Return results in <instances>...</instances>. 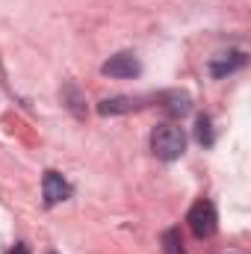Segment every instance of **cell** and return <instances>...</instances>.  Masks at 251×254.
<instances>
[{
	"label": "cell",
	"instance_id": "1",
	"mask_svg": "<svg viewBox=\"0 0 251 254\" xmlns=\"http://www.w3.org/2000/svg\"><path fill=\"white\" fill-rule=\"evenodd\" d=\"M151 151H154V157L172 163L187 151V133L178 125H157L151 133Z\"/></svg>",
	"mask_w": 251,
	"mask_h": 254
},
{
	"label": "cell",
	"instance_id": "5",
	"mask_svg": "<svg viewBox=\"0 0 251 254\" xmlns=\"http://www.w3.org/2000/svg\"><path fill=\"white\" fill-rule=\"evenodd\" d=\"M246 65V54L243 51H222V54H216V57H210V74L216 77V80H222V77H228V74H234V71H240Z\"/></svg>",
	"mask_w": 251,
	"mask_h": 254
},
{
	"label": "cell",
	"instance_id": "7",
	"mask_svg": "<svg viewBox=\"0 0 251 254\" xmlns=\"http://www.w3.org/2000/svg\"><path fill=\"white\" fill-rule=\"evenodd\" d=\"M163 101H166V113L169 116H187L189 110H192V98H189L187 92H166L163 95Z\"/></svg>",
	"mask_w": 251,
	"mask_h": 254
},
{
	"label": "cell",
	"instance_id": "8",
	"mask_svg": "<svg viewBox=\"0 0 251 254\" xmlns=\"http://www.w3.org/2000/svg\"><path fill=\"white\" fill-rule=\"evenodd\" d=\"M63 104L77 116V119H86V101H83V95H80V89H77L74 83H68L63 89Z\"/></svg>",
	"mask_w": 251,
	"mask_h": 254
},
{
	"label": "cell",
	"instance_id": "9",
	"mask_svg": "<svg viewBox=\"0 0 251 254\" xmlns=\"http://www.w3.org/2000/svg\"><path fill=\"white\" fill-rule=\"evenodd\" d=\"M163 252H166V254H187L184 240H181V231H178V228H169V231L163 234Z\"/></svg>",
	"mask_w": 251,
	"mask_h": 254
},
{
	"label": "cell",
	"instance_id": "4",
	"mask_svg": "<svg viewBox=\"0 0 251 254\" xmlns=\"http://www.w3.org/2000/svg\"><path fill=\"white\" fill-rule=\"evenodd\" d=\"M42 195H45V204L48 207H57V204H63V201H68L74 195V187L65 181L60 172L48 169L45 178H42Z\"/></svg>",
	"mask_w": 251,
	"mask_h": 254
},
{
	"label": "cell",
	"instance_id": "10",
	"mask_svg": "<svg viewBox=\"0 0 251 254\" xmlns=\"http://www.w3.org/2000/svg\"><path fill=\"white\" fill-rule=\"evenodd\" d=\"M195 136H198L201 145H213V122H210V116H198V130H195Z\"/></svg>",
	"mask_w": 251,
	"mask_h": 254
},
{
	"label": "cell",
	"instance_id": "3",
	"mask_svg": "<svg viewBox=\"0 0 251 254\" xmlns=\"http://www.w3.org/2000/svg\"><path fill=\"white\" fill-rule=\"evenodd\" d=\"M101 71H104L107 77H116V80H133V77H139L142 65H139V60H136V54L119 51V54H113L107 63L101 65Z\"/></svg>",
	"mask_w": 251,
	"mask_h": 254
},
{
	"label": "cell",
	"instance_id": "6",
	"mask_svg": "<svg viewBox=\"0 0 251 254\" xmlns=\"http://www.w3.org/2000/svg\"><path fill=\"white\" fill-rule=\"evenodd\" d=\"M139 107L136 98H127V95H119V98H107L98 104V113L101 116H119V113H133Z\"/></svg>",
	"mask_w": 251,
	"mask_h": 254
},
{
	"label": "cell",
	"instance_id": "2",
	"mask_svg": "<svg viewBox=\"0 0 251 254\" xmlns=\"http://www.w3.org/2000/svg\"><path fill=\"white\" fill-rule=\"evenodd\" d=\"M189 228H192V234L198 237V240H210L213 234H216V207H213V201H207V198H201V201H195L192 204V210H189L187 216Z\"/></svg>",
	"mask_w": 251,
	"mask_h": 254
},
{
	"label": "cell",
	"instance_id": "11",
	"mask_svg": "<svg viewBox=\"0 0 251 254\" xmlns=\"http://www.w3.org/2000/svg\"><path fill=\"white\" fill-rule=\"evenodd\" d=\"M9 254H30V249H27L24 243H18V246H15V249H12Z\"/></svg>",
	"mask_w": 251,
	"mask_h": 254
}]
</instances>
